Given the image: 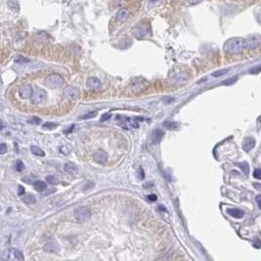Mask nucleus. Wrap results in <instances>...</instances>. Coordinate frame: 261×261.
Instances as JSON below:
<instances>
[{"label": "nucleus", "instance_id": "1", "mask_svg": "<svg viewBox=\"0 0 261 261\" xmlns=\"http://www.w3.org/2000/svg\"><path fill=\"white\" fill-rule=\"evenodd\" d=\"M244 47V41L241 38H233L230 39L225 45V49L232 54H239L243 51Z\"/></svg>", "mask_w": 261, "mask_h": 261}, {"label": "nucleus", "instance_id": "2", "mask_svg": "<svg viewBox=\"0 0 261 261\" xmlns=\"http://www.w3.org/2000/svg\"><path fill=\"white\" fill-rule=\"evenodd\" d=\"M45 85L49 88L55 89V88H59L61 87L63 83H64V79L60 75H57V73H54V75H48L47 77L45 78L44 81Z\"/></svg>", "mask_w": 261, "mask_h": 261}, {"label": "nucleus", "instance_id": "3", "mask_svg": "<svg viewBox=\"0 0 261 261\" xmlns=\"http://www.w3.org/2000/svg\"><path fill=\"white\" fill-rule=\"evenodd\" d=\"M75 217L79 222H86L91 218V212L87 207H79L75 210Z\"/></svg>", "mask_w": 261, "mask_h": 261}, {"label": "nucleus", "instance_id": "4", "mask_svg": "<svg viewBox=\"0 0 261 261\" xmlns=\"http://www.w3.org/2000/svg\"><path fill=\"white\" fill-rule=\"evenodd\" d=\"M46 99H47V93H46L45 90H43L41 88L33 89V92H32L31 97V101L32 104H34V105H39V104L44 102Z\"/></svg>", "mask_w": 261, "mask_h": 261}, {"label": "nucleus", "instance_id": "5", "mask_svg": "<svg viewBox=\"0 0 261 261\" xmlns=\"http://www.w3.org/2000/svg\"><path fill=\"white\" fill-rule=\"evenodd\" d=\"M64 95L70 100H76L79 98V91L76 87L68 86L64 90Z\"/></svg>", "mask_w": 261, "mask_h": 261}, {"label": "nucleus", "instance_id": "6", "mask_svg": "<svg viewBox=\"0 0 261 261\" xmlns=\"http://www.w3.org/2000/svg\"><path fill=\"white\" fill-rule=\"evenodd\" d=\"M43 249H44V251L48 252V253L55 254V253H58V252L60 251V246L58 244V243H56V241H48V243H46L44 244Z\"/></svg>", "mask_w": 261, "mask_h": 261}, {"label": "nucleus", "instance_id": "7", "mask_svg": "<svg viewBox=\"0 0 261 261\" xmlns=\"http://www.w3.org/2000/svg\"><path fill=\"white\" fill-rule=\"evenodd\" d=\"M32 92H33L32 87L31 85L26 84V85H24V86H22L20 90H19V95H20V97L22 99H27V98L31 97Z\"/></svg>", "mask_w": 261, "mask_h": 261}, {"label": "nucleus", "instance_id": "8", "mask_svg": "<svg viewBox=\"0 0 261 261\" xmlns=\"http://www.w3.org/2000/svg\"><path fill=\"white\" fill-rule=\"evenodd\" d=\"M8 259L11 260H24V254L21 251H19L17 248H12L10 249L9 252H8Z\"/></svg>", "mask_w": 261, "mask_h": 261}, {"label": "nucleus", "instance_id": "9", "mask_svg": "<svg viewBox=\"0 0 261 261\" xmlns=\"http://www.w3.org/2000/svg\"><path fill=\"white\" fill-rule=\"evenodd\" d=\"M259 44L260 38L258 36H252L244 42V47H246L248 49H256L259 46Z\"/></svg>", "mask_w": 261, "mask_h": 261}, {"label": "nucleus", "instance_id": "10", "mask_svg": "<svg viewBox=\"0 0 261 261\" xmlns=\"http://www.w3.org/2000/svg\"><path fill=\"white\" fill-rule=\"evenodd\" d=\"M163 136H164V132L161 130V129H159V128L155 129V130L153 131V133H152V142H153V144L154 145L159 144L161 140H163Z\"/></svg>", "mask_w": 261, "mask_h": 261}, {"label": "nucleus", "instance_id": "11", "mask_svg": "<svg viewBox=\"0 0 261 261\" xmlns=\"http://www.w3.org/2000/svg\"><path fill=\"white\" fill-rule=\"evenodd\" d=\"M94 159L95 161H97L99 163H104L108 159V155L105 151L103 150H98L94 153Z\"/></svg>", "mask_w": 261, "mask_h": 261}, {"label": "nucleus", "instance_id": "12", "mask_svg": "<svg viewBox=\"0 0 261 261\" xmlns=\"http://www.w3.org/2000/svg\"><path fill=\"white\" fill-rule=\"evenodd\" d=\"M227 213L229 214L230 216L234 217V218H237V219L243 218L244 215V212L241 209H240V208H228Z\"/></svg>", "mask_w": 261, "mask_h": 261}, {"label": "nucleus", "instance_id": "13", "mask_svg": "<svg viewBox=\"0 0 261 261\" xmlns=\"http://www.w3.org/2000/svg\"><path fill=\"white\" fill-rule=\"evenodd\" d=\"M254 145H255L254 139L251 138V137H246V138L244 139V144H243V150L244 152H249V151L254 147Z\"/></svg>", "mask_w": 261, "mask_h": 261}, {"label": "nucleus", "instance_id": "14", "mask_svg": "<svg viewBox=\"0 0 261 261\" xmlns=\"http://www.w3.org/2000/svg\"><path fill=\"white\" fill-rule=\"evenodd\" d=\"M87 86L90 89H98L101 86V81L100 79L97 77H90L87 80Z\"/></svg>", "mask_w": 261, "mask_h": 261}, {"label": "nucleus", "instance_id": "15", "mask_svg": "<svg viewBox=\"0 0 261 261\" xmlns=\"http://www.w3.org/2000/svg\"><path fill=\"white\" fill-rule=\"evenodd\" d=\"M64 169L68 173H70V174H75L78 171V167L73 163H67L64 165Z\"/></svg>", "mask_w": 261, "mask_h": 261}, {"label": "nucleus", "instance_id": "16", "mask_svg": "<svg viewBox=\"0 0 261 261\" xmlns=\"http://www.w3.org/2000/svg\"><path fill=\"white\" fill-rule=\"evenodd\" d=\"M22 200L24 202V204L31 205V204H33L36 202V199H35V197L33 196V195L31 194H27V195H24L23 197H22Z\"/></svg>", "mask_w": 261, "mask_h": 261}, {"label": "nucleus", "instance_id": "17", "mask_svg": "<svg viewBox=\"0 0 261 261\" xmlns=\"http://www.w3.org/2000/svg\"><path fill=\"white\" fill-rule=\"evenodd\" d=\"M33 187L34 189L38 192H40V193H42L43 191H45L46 189H47V184H46L45 182H43V181H34L33 182Z\"/></svg>", "mask_w": 261, "mask_h": 261}, {"label": "nucleus", "instance_id": "18", "mask_svg": "<svg viewBox=\"0 0 261 261\" xmlns=\"http://www.w3.org/2000/svg\"><path fill=\"white\" fill-rule=\"evenodd\" d=\"M31 154H33L34 156H45L44 151L42 149H40V148L37 146H31Z\"/></svg>", "mask_w": 261, "mask_h": 261}, {"label": "nucleus", "instance_id": "19", "mask_svg": "<svg viewBox=\"0 0 261 261\" xmlns=\"http://www.w3.org/2000/svg\"><path fill=\"white\" fill-rule=\"evenodd\" d=\"M237 165L240 167V168L243 170V172L244 173V175H248L249 173V166L248 163L246 161H243V163H238Z\"/></svg>", "mask_w": 261, "mask_h": 261}, {"label": "nucleus", "instance_id": "20", "mask_svg": "<svg viewBox=\"0 0 261 261\" xmlns=\"http://www.w3.org/2000/svg\"><path fill=\"white\" fill-rule=\"evenodd\" d=\"M127 16H128V11L125 10V9H122V10L119 11L117 14V20H119V21L124 20V19L127 18Z\"/></svg>", "mask_w": 261, "mask_h": 261}, {"label": "nucleus", "instance_id": "21", "mask_svg": "<svg viewBox=\"0 0 261 261\" xmlns=\"http://www.w3.org/2000/svg\"><path fill=\"white\" fill-rule=\"evenodd\" d=\"M46 181H47V183L51 184V185H57L59 183V179L55 175H47L46 176Z\"/></svg>", "mask_w": 261, "mask_h": 261}, {"label": "nucleus", "instance_id": "22", "mask_svg": "<svg viewBox=\"0 0 261 261\" xmlns=\"http://www.w3.org/2000/svg\"><path fill=\"white\" fill-rule=\"evenodd\" d=\"M14 167H15V169L17 170V171L21 172L24 169V164L23 163V161H16V163H15V165H14Z\"/></svg>", "mask_w": 261, "mask_h": 261}, {"label": "nucleus", "instance_id": "23", "mask_svg": "<svg viewBox=\"0 0 261 261\" xmlns=\"http://www.w3.org/2000/svg\"><path fill=\"white\" fill-rule=\"evenodd\" d=\"M96 115H97V112L94 111V112H88V114H86L84 115H81L79 119H92V117H96Z\"/></svg>", "mask_w": 261, "mask_h": 261}, {"label": "nucleus", "instance_id": "24", "mask_svg": "<svg viewBox=\"0 0 261 261\" xmlns=\"http://www.w3.org/2000/svg\"><path fill=\"white\" fill-rule=\"evenodd\" d=\"M27 122L31 123V124L39 125L40 123H41V119H39V117H31V119H29V120H27Z\"/></svg>", "mask_w": 261, "mask_h": 261}, {"label": "nucleus", "instance_id": "25", "mask_svg": "<svg viewBox=\"0 0 261 261\" xmlns=\"http://www.w3.org/2000/svg\"><path fill=\"white\" fill-rule=\"evenodd\" d=\"M227 73H228V70H227V68H224V70H220L214 71V73H212V75L214 76V77H219V76H222V75H226Z\"/></svg>", "mask_w": 261, "mask_h": 261}, {"label": "nucleus", "instance_id": "26", "mask_svg": "<svg viewBox=\"0 0 261 261\" xmlns=\"http://www.w3.org/2000/svg\"><path fill=\"white\" fill-rule=\"evenodd\" d=\"M58 124H56V123H53V122H46L44 123V124L42 125V128L43 129H49V130H51V129H54L55 127H57Z\"/></svg>", "mask_w": 261, "mask_h": 261}, {"label": "nucleus", "instance_id": "27", "mask_svg": "<svg viewBox=\"0 0 261 261\" xmlns=\"http://www.w3.org/2000/svg\"><path fill=\"white\" fill-rule=\"evenodd\" d=\"M29 59H26V58L22 56H18L15 59V63H17V64H24V63H29Z\"/></svg>", "mask_w": 261, "mask_h": 261}, {"label": "nucleus", "instance_id": "28", "mask_svg": "<svg viewBox=\"0 0 261 261\" xmlns=\"http://www.w3.org/2000/svg\"><path fill=\"white\" fill-rule=\"evenodd\" d=\"M70 150L68 149L67 146L60 147V154H61V155L66 156V155H68V154H70Z\"/></svg>", "mask_w": 261, "mask_h": 261}, {"label": "nucleus", "instance_id": "29", "mask_svg": "<svg viewBox=\"0 0 261 261\" xmlns=\"http://www.w3.org/2000/svg\"><path fill=\"white\" fill-rule=\"evenodd\" d=\"M137 175H138V179L139 180H143L145 178V173H144V169L142 167H139L138 171H137Z\"/></svg>", "mask_w": 261, "mask_h": 261}, {"label": "nucleus", "instance_id": "30", "mask_svg": "<svg viewBox=\"0 0 261 261\" xmlns=\"http://www.w3.org/2000/svg\"><path fill=\"white\" fill-rule=\"evenodd\" d=\"M260 71H261V66H257V67L252 68L249 73H251V75H257V73H259Z\"/></svg>", "mask_w": 261, "mask_h": 261}, {"label": "nucleus", "instance_id": "31", "mask_svg": "<svg viewBox=\"0 0 261 261\" xmlns=\"http://www.w3.org/2000/svg\"><path fill=\"white\" fill-rule=\"evenodd\" d=\"M111 117H112V114H110V112H106V114H102V117H101L100 120H101V121H106V120H109L110 119H111Z\"/></svg>", "mask_w": 261, "mask_h": 261}, {"label": "nucleus", "instance_id": "32", "mask_svg": "<svg viewBox=\"0 0 261 261\" xmlns=\"http://www.w3.org/2000/svg\"><path fill=\"white\" fill-rule=\"evenodd\" d=\"M253 246H254L255 248H260V246H261V239L255 238V240L253 241Z\"/></svg>", "mask_w": 261, "mask_h": 261}, {"label": "nucleus", "instance_id": "33", "mask_svg": "<svg viewBox=\"0 0 261 261\" xmlns=\"http://www.w3.org/2000/svg\"><path fill=\"white\" fill-rule=\"evenodd\" d=\"M8 5H9V7L11 8V9H13V10H16V9L18 10V8H19L18 4L16 3L15 1H13V3H12V1H11V0H9V1H8Z\"/></svg>", "mask_w": 261, "mask_h": 261}, {"label": "nucleus", "instance_id": "34", "mask_svg": "<svg viewBox=\"0 0 261 261\" xmlns=\"http://www.w3.org/2000/svg\"><path fill=\"white\" fill-rule=\"evenodd\" d=\"M237 80V77H232V78H229V79H226V80L223 81V84L225 85H228V84H233L234 82Z\"/></svg>", "mask_w": 261, "mask_h": 261}, {"label": "nucleus", "instance_id": "35", "mask_svg": "<svg viewBox=\"0 0 261 261\" xmlns=\"http://www.w3.org/2000/svg\"><path fill=\"white\" fill-rule=\"evenodd\" d=\"M0 148H1V149H0V154H1V155H4V154L7 152L6 144H5V143H2L1 146H0Z\"/></svg>", "mask_w": 261, "mask_h": 261}, {"label": "nucleus", "instance_id": "36", "mask_svg": "<svg viewBox=\"0 0 261 261\" xmlns=\"http://www.w3.org/2000/svg\"><path fill=\"white\" fill-rule=\"evenodd\" d=\"M163 125L164 126H166L167 128H169V129H173L172 127H175V126H176V124H175V123H173V122H171V121H166V122H164L163 123Z\"/></svg>", "mask_w": 261, "mask_h": 261}, {"label": "nucleus", "instance_id": "37", "mask_svg": "<svg viewBox=\"0 0 261 261\" xmlns=\"http://www.w3.org/2000/svg\"><path fill=\"white\" fill-rule=\"evenodd\" d=\"M253 176L255 178H261V169H255L254 173H253Z\"/></svg>", "mask_w": 261, "mask_h": 261}, {"label": "nucleus", "instance_id": "38", "mask_svg": "<svg viewBox=\"0 0 261 261\" xmlns=\"http://www.w3.org/2000/svg\"><path fill=\"white\" fill-rule=\"evenodd\" d=\"M148 200H152V202H154V200H156V199H158V197L156 196V195H149V196L147 197Z\"/></svg>", "mask_w": 261, "mask_h": 261}, {"label": "nucleus", "instance_id": "39", "mask_svg": "<svg viewBox=\"0 0 261 261\" xmlns=\"http://www.w3.org/2000/svg\"><path fill=\"white\" fill-rule=\"evenodd\" d=\"M255 200H256L258 207H259V208L261 209V196H257L256 197H255Z\"/></svg>", "mask_w": 261, "mask_h": 261}, {"label": "nucleus", "instance_id": "40", "mask_svg": "<svg viewBox=\"0 0 261 261\" xmlns=\"http://www.w3.org/2000/svg\"><path fill=\"white\" fill-rule=\"evenodd\" d=\"M18 194L20 195V196H22V195L24 194V187L19 186V193Z\"/></svg>", "mask_w": 261, "mask_h": 261}, {"label": "nucleus", "instance_id": "41", "mask_svg": "<svg viewBox=\"0 0 261 261\" xmlns=\"http://www.w3.org/2000/svg\"><path fill=\"white\" fill-rule=\"evenodd\" d=\"M253 187L255 189H257V190L261 191V184L260 183H253Z\"/></svg>", "mask_w": 261, "mask_h": 261}, {"label": "nucleus", "instance_id": "42", "mask_svg": "<svg viewBox=\"0 0 261 261\" xmlns=\"http://www.w3.org/2000/svg\"><path fill=\"white\" fill-rule=\"evenodd\" d=\"M152 2H155V1H158V0H151Z\"/></svg>", "mask_w": 261, "mask_h": 261}]
</instances>
